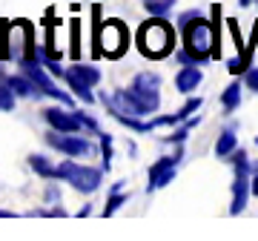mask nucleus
<instances>
[{"label":"nucleus","mask_w":258,"mask_h":241,"mask_svg":"<svg viewBox=\"0 0 258 241\" xmlns=\"http://www.w3.org/2000/svg\"><path fill=\"white\" fill-rule=\"evenodd\" d=\"M172 43H175L172 29H169V23H164L161 18L147 20V23L138 29V49L147 57H152V61H161V57L169 55V52H172Z\"/></svg>","instance_id":"f257e3e1"},{"label":"nucleus","mask_w":258,"mask_h":241,"mask_svg":"<svg viewBox=\"0 0 258 241\" xmlns=\"http://www.w3.org/2000/svg\"><path fill=\"white\" fill-rule=\"evenodd\" d=\"M178 32H181V37H184V49H189V52H192L195 64L210 61L212 49H215V29H212L210 23L201 18V15H198V18H192L189 23H184Z\"/></svg>","instance_id":"f03ea898"},{"label":"nucleus","mask_w":258,"mask_h":241,"mask_svg":"<svg viewBox=\"0 0 258 241\" xmlns=\"http://www.w3.org/2000/svg\"><path fill=\"white\" fill-rule=\"evenodd\" d=\"M57 178L60 181H69L78 193H95L101 187L103 169L83 167V164H75V161H63V164H57Z\"/></svg>","instance_id":"7ed1b4c3"},{"label":"nucleus","mask_w":258,"mask_h":241,"mask_svg":"<svg viewBox=\"0 0 258 241\" xmlns=\"http://www.w3.org/2000/svg\"><path fill=\"white\" fill-rule=\"evenodd\" d=\"M20 69H23V75H26V78H32V84L40 89V95H49V98H55V101H63V106H72V98H69L63 89H57L55 81L46 75V69L40 66V61H37V57H32V55L20 57Z\"/></svg>","instance_id":"20e7f679"},{"label":"nucleus","mask_w":258,"mask_h":241,"mask_svg":"<svg viewBox=\"0 0 258 241\" xmlns=\"http://www.w3.org/2000/svg\"><path fill=\"white\" fill-rule=\"evenodd\" d=\"M46 141L57 149V152H63L66 158H86L89 152H92V144H89L86 138H78L75 132H57V130H52L46 135Z\"/></svg>","instance_id":"39448f33"},{"label":"nucleus","mask_w":258,"mask_h":241,"mask_svg":"<svg viewBox=\"0 0 258 241\" xmlns=\"http://www.w3.org/2000/svg\"><path fill=\"white\" fill-rule=\"evenodd\" d=\"M126 46V35H123V26L118 20H109L103 23L101 32H98V52H103V57H118Z\"/></svg>","instance_id":"423d86ee"},{"label":"nucleus","mask_w":258,"mask_h":241,"mask_svg":"<svg viewBox=\"0 0 258 241\" xmlns=\"http://www.w3.org/2000/svg\"><path fill=\"white\" fill-rule=\"evenodd\" d=\"M178 172V158L175 155H166V158H158L155 164L149 167V178H147V193H155L161 187H166Z\"/></svg>","instance_id":"0eeeda50"},{"label":"nucleus","mask_w":258,"mask_h":241,"mask_svg":"<svg viewBox=\"0 0 258 241\" xmlns=\"http://www.w3.org/2000/svg\"><path fill=\"white\" fill-rule=\"evenodd\" d=\"M43 118H46V124L52 127V130H57V132H78L83 127L78 112H63V109H57V106L46 109L43 112Z\"/></svg>","instance_id":"6e6552de"},{"label":"nucleus","mask_w":258,"mask_h":241,"mask_svg":"<svg viewBox=\"0 0 258 241\" xmlns=\"http://www.w3.org/2000/svg\"><path fill=\"white\" fill-rule=\"evenodd\" d=\"M249 195H252V187H249V175H235L232 181V201H230V213L241 215L249 204Z\"/></svg>","instance_id":"1a4fd4ad"},{"label":"nucleus","mask_w":258,"mask_h":241,"mask_svg":"<svg viewBox=\"0 0 258 241\" xmlns=\"http://www.w3.org/2000/svg\"><path fill=\"white\" fill-rule=\"evenodd\" d=\"M201 81H204L201 69H198L195 64H186L184 69H178V75H175V89L184 92V95H189V92H195V89L201 86Z\"/></svg>","instance_id":"9d476101"},{"label":"nucleus","mask_w":258,"mask_h":241,"mask_svg":"<svg viewBox=\"0 0 258 241\" xmlns=\"http://www.w3.org/2000/svg\"><path fill=\"white\" fill-rule=\"evenodd\" d=\"M63 81H78V84H83V86H98L101 84V72L89 64H75V66L66 69Z\"/></svg>","instance_id":"9b49d317"},{"label":"nucleus","mask_w":258,"mask_h":241,"mask_svg":"<svg viewBox=\"0 0 258 241\" xmlns=\"http://www.w3.org/2000/svg\"><path fill=\"white\" fill-rule=\"evenodd\" d=\"M6 84H9L12 92L20 95V98H37V95H40V89L32 84V78H26V75H9Z\"/></svg>","instance_id":"f8f14e48"},{"label":"nucleus","mask_w":258,"mask_h":241,"mask_svg":"<svg viewBox=\"0 0 258 241\" xmlns=\"http://www.w3.org/2000/svg\"><path fill=\"white\" fill-rule=\"evenodd\" d=\"M235 149H238L235 127H227V130H221V135H218V141H215V155L218 158H230Z\"/></svg>","instance_id":"ddd939ff"},{"label":"nucleus","mask_w":258,"mask_h":241,"mask_svg":"<svg viewBox=\"0 0 258 241\" xmlns=\"http://www.w3.org/2000/svg\"><path fill=\"white\" fill-rule=\"evenodd\" d=\"M238 106H241V81H232V84L221 92V109L230 115V112H235Z\"/></svg>","instance_id":"4468645a"},{"label":"nucleus","mask_w":258,"mask_h":241,"mask_svg":"<svg viewBox=\"0 0 258 241\" xmlns=\"http://www.w3.org/2000/svg\"><path fill=\"white\" fill-rule=\"evenodd\" d=\"M29 167L35 169L40 178H57V167L46 155H29Z\"/></svg>","instance_id":"2eb2a0df"},{"label":"nucleus","mask_w":258,"mask_h":241,"mask_svg":"<svg viewBox=\"0 0 258 241\" xmlns=\"http://www.w3.org/2000/svg\"><path fill=\"white\" fill-rule=\"evenodd\" d=\"M230 161H232V169H235V175H249L252 172V164H249V155L244 152V149H235L230 155Z\"/></svg>","instance_id":"dca6fc26"},{"label":"nucleus","mask_w":258,"mask_h":241,"mask_svg":"<svg viewBox=\"0 0 258 241\" xmlns=\"http://www.w3.org/2000/svg\"><path fill=\"white\" fill-rule=\"evenodd\" d=\"M172 6H175V0H144V9L149 18H164Z\"/></svg>","instance_id":"f3484780"},{"label":"nucleus","mask_w":258,"mask_h":241,"mask_svg":"<svg viewBox=\"0 0 258 241\" xmlns=\"http://www.w3.org/2000/svg\"><path fill=\"white\" fill-rule=\"evenodd\" d=\"M126 204V193H120V190H115V193L109 195V201H106V207H103V215H115L120 210V207Z\"/></svg>","instance_id":"a211bd4d"},{"label":"nucleus","mask_w":258,"mask_h":241,"mask_svg":"<svg viewBox=\"0 0 258 241\" xmlns=\"http://www.w3.org/2000/svg\"><path fill=\"white\" fill-rule=\"evenodd\" d=\"M198 109H201V98H186V103L175 112V115H178V120L184 124V120H186V118H192V115H195Z\"/></svg>","instance_id":"6ab92c4d"},{"label":"nucleus","mask_w":258,"mask_h":241,"mask_svg":"<svg viewBox=\"0 0 258 241\" xmlns=\"http://www.w3.org/2000/svg\"><path fill=\"white\" fill-rule=\"evenodd\" d=\"M0 109H3V112L15 109V92H12V86L6 84V81L0 84Z\"/></svg>","instance_id":"aec40b11"},{"label":"nucleus","mask_w":258,"mask_h":241,"mask_svg":"<svg viewBox=\"0 0 258 241\" xmlns=\"http://www.w3.org/2000/svg\"><path fill=\"white\" fill-rule=\"evenodd\" d=\"M66 84L72 86V92L81 98V101H86V103H95V95H92V86H83V84H78V81H66Z\"/></svg>","instance_id":"412c9836"},{"label":"nucleus","mask_w":258,"mask_h":241,"mask_svg":"<svg viewBox=\"0 0 258 241\" xmlns=\"http://www.w3.org/2000/svg\"><path fill=\"white\" fill-rule=\"evenodd\" d=\"M101 155H103V169H109L112 167V138L109 135H106V132H103L101 135Z\"/></svg>","instance_id":"4be33fe9"},{"label":"nucleus","mask_w":258,"mask_h":241,"mask_svg":"<svg viewBox=\"0 0 258 241\" xmlns=\"http://www.w3.org/2000/svg\"><path fill=\"white\" fill-rule=\"evenodd\" d=\"M241 78H244V84H247L249 92H255V95H258V66H249L247 72L241 75Z\"/></svg>","instance_id":"5701e85b"},{"label":"nucleus","mask_w":258,"mask_h":241,"mask_svg":"<svg viewBox=\"0 0 258 241\" xmlns=\"http://www.w3.org/2000/svg\"><path fill=\"white\" fill-rule=\"evenodd\" d=\"M198 15H201V12H184V15H181V18H178V29H181V26H184V23H189V20H192V18H198Z\"/></svg>","instance_id":"b1692460"},{"label":"nucleus","mask_w":258,"mask_h":241,"mask_svg":"<svg viewBox=\"0 0 258 241\" xmlns=\"http://www.w3.org/2000/svg\"><path fill=\"white\" fill-rule=\"evenodd\" d=\"M249 187H252V195H258V164H255V172L249 178Z\"/></svg>","instance_id":"393cba45"},{"label":"nucleus","mask_w":258,"mask_h":241,"mask_svg":"<svg viewBox=\"0 0 258 241\" xmlns=\"http://www.w3.org/2000/svg\"><path fill=\"white\" fill-rule=\"evenodd\" d=\"M46 201H57V190L55 187H49L46 190Z\"/></svg>","instance_id":"a878e982"},{"label":"nucleus","mask_w":258,"mask_h":241,"mask_svg":"<svg viewBox=\"0 0 258 241\" xmlns=\"http://www.w3.org/2000/svg\"><path fill=\"white\" fill-rule=\"evenodd\" d=\"M89 213H92V207L86 204V207H81V213H78V215H81V218H86V215H89Z\"/></svg>","instance_id":"bb28decb"},{"label":"nucleus","mask_w":258,"mask_h":241,"mask_svg":"<svg viewBox=\"0 0 258 241\" xmlns=\"http://www.w3.org/2000/svg\"><path fill=\"white\" fill-rule=\"evenodd\" d=\"M15 213H9V210H0V218H12Z\"/></svg>","instance_id":"cd10ccee"},{"label":"nucleus","mask_w":258,"mask_h":241,"mask_svg":"<svg viewBox=\"0 0 258 241\" xmlns=\"http://www.w3.org/2000/svg\"><path fill=\"white\" fill-rule=\"evenodd\" d=\"M255 6H258V0H255Z\"/></svg>","instance_id":"c85d7f7f"}]
</instances>
